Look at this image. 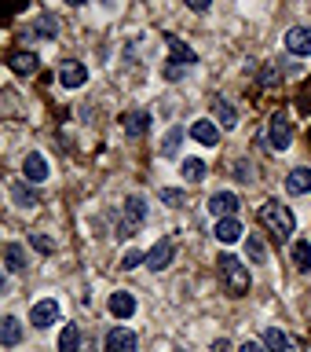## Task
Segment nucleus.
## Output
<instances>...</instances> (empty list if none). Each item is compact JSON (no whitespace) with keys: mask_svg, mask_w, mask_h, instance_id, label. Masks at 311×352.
Listing matches in <instances>:
<instances>
[{"mask_svg":"<svg viewBox=\"0 0 311 352\" xmlns=\"http://www.w3.org/2000/svg\"><path fill=\"white\" fill-rule=\"evenodd\" d=\"M257 220H260V228L268 231V235H271L275 242H290V239H293V231H297V217H293V209H290V206H282L279 198H268V202L260 206Z\"/></svg>","mask_w":311,"mask_h":352,"instance_id":"nucleus-1","label":"nucleus"},{"mask_svg":"<svg viewBox=\"0 0 311 352\" xmlns=\"http://www.w3.org/2000/svg\"><path fill=\"white\" fill-rule=\"evenodd\" d=\"M216 268H220V279H224V290L231 297H246L249 294V286H253V275L249 268L242 264L235 253H220V261H216Z\"/></svg>","mask_w":311,"mask_h":352,"instance_id":"nucleus-2","label":"nucleus"},{"mask_svg":"<svg viewBox=\"0 0 311 352\" xmlns=\"http://www.w3.org/2000/svg\"><path fill=\"white\" fill-rule=\"evenodd\" d=\"M143 224H147V198H143V195H128V198H125V206H121L117 239H132Z\"/></svg>","mask_w":311,"mask_h":352,"instance_id":"nucleus-3","label":"nucleus"},{"mask_svg":"<svg viewBox=\"0 0 311 352\" xmlns=\"http://www.w3.org/2000/svg\"><path fill=\"white\" fill-rule=\"evenodd\" d=\"M290 143H293V125H290V114H275L271 118V125H268V147L271 151H290Z\"/></svg>","mask_w":311,"mask_h":352,"instance_id":"nucleus-4","label":"nucleus"},{"mask_svg":"<svg viewBox=\"0 0 311 352\" xmlns=\"http://www.w3.org/2000/svg\"><path fill=\"white\" fill-rule=\"evenodd\" d=\"M172 257H176V242H172V239H158V242L147 250V268H150V272H165V268L172 264Z\"/></svg>","mask_w":311,"mask_h":352,"instance_id":"nucleus-5","label":"nucleus"},{"mask_svg":"<svg viewBox=\"0 0 311 352\" xmlns=\"http://www.w3.org/2000/svg\"><path fill=\"white\" fill-rule=\"evenodd\" d=\"M30 323L37 330H48L51 323H59V301L55 297H44V301H37L30 308Z\"/></svg>","mask_w":311,"mask_h":352,"instance_id":"nucleus-6","label":"nucleus"},{"mask_svg":"<svg viewBox=\"0 0 311 352\" xmlns=\"http://www.w3.org/2000/svg\"><path fill=\"white\" fill-rule=\"evenodd\" d=\"M286 52H290L293 59H308L311 55V26H293L286 33Z\"/></svg>","mask_w":311,"mask_h":352,"instance_id":"nucleus-7","label":"nucleus"},{"mask_svg":"<svg viewBox=\"0 0 311 352\" xmlns=\"http://www.w3.org/2000/svg\"><path fill=\"white\" fill-rule=\"evenodd\" d=\"M209 213H213L216 220L220 217H238V209H242V202H238V195L235 191H216L213 198H209Z\"/></svg>","mask_w":311,"mask_h":352,"instance_id":"nucleus-8","label":"nucleus"},{"mask_svg":"<svg viewBox=\"0 0 311 352\" xmlns=\"http://www.w3.org/2000/svg\"><path fill=\"white\" fill-rule=\"evenodd\" d=\"M106 352H139V338L128 327H114L106 334Z\"/></svg>","mask_w":311,"mask_h":352,"instance_id":"nucleus-9","label":"nucleus"},{"mask_svg":"<svg viewBox=\"0 0 311 352\" xmlns=\"http://www.w3.org/2000/svg\"><path fill=\"white\" fill-rule=\"evenodd\" d=\"M213 235H216V242L231 246V242L246 239V228H242V220H238V217H220V220H216V228H213Z\"/></svg>","mask_w":311,"mask_h":352,"instance_id":"nucleus-10","label":"nucleus"},{"mask_svg":"<svg viewBox=\"0 0 311 352\" xmlns=\"http://www.w3.org/2000/svg\"><path fill=\"white\" fill-rule=\"evenodd\" d=\"M88 81V66L84 63H77V59H66L59 66V85L62 88H81Z\"/></svg>","mask_w":311,"mask_h":352,"instance_id":"nucleus-11","label":"nucleus"},{"mask_svg":"<svg viewBox=\"0 0 311 352\" xmlns=\"http://www.w3.org/2000/svg\"><path fill=\"white\" fill-rule=\"evenodd\" d=\"M191 136H194V143H202V147H216L220 143V125L213 118H198L191 125Z\"/></svg>","mask_w":311,"mask_h":352,"instance_id":"nucleus-12","label":"nucleus"},{"mask_svg":"<svg viewBox=\"0 0 311 352\" xmlns=\"http://www.w3.org/2000/svg\"><path fill=\"white\" fill-rule=\"evenodd\" d=\"M22 176H26V184H44L48 180V162H44V154L30 151L26 162H22Z\"/></svg>","mask_w":311,"mask_h":352,"instance_id":"nucleus-13","label":"nucleus"},{"mask_svg":"<svg viewBox=\"0 0 311 352\" xmlns=\"http://www.w3.org/2000/svg\"><path fill=\"white\" fill-rule=\"evenodd\" d=\"M106 308H110V316H114V319H132V316H136V297H132L128 290H117V294H110Z\"/></svg>","mask_w":311,"mask_h":352,"instance_id":"nucleus-14","label":"nucleus"},{"mask_svg":"<svg viewBox=\"0 0 311 352\" xmlns=\"http://www.w3.org/2000/svg\"><path fill=\"white\" fill-rule=\"evenodd\" d=\"M213 118H216L220 129H235V125H238V110L231 107L227 99H220V96L213 99Z\"/></svg>","mask_w":311,"mask_h":352,"instance_id":"nucleus-15","label":"nucleus"},{"mask_svg":"<svg viewBox=\"0 0 311 352\" xmlns=\"http://www.w3.org/2000/svg\"><path fill=\"white\" fill-rule=\"evenodd\" d=\"M286 191H290V195H311V169L286 173Z\"/></svg>","mask_w":311,"mask_h":352,"instance_id":"nucleus-16","label":"nucleus"},{"mask_svg":"<svg viewBox=\"0 0 311 352\" xmlns=\"http://www.w3.org/2000/svg\"><path fill=\"white\" fill-rule=\"evenodd\" d=\"M125 132L132 140L143 136V132H150V114H147V110H128V114H125Z\"/></svg>","mask_w":311,"mask_h":352,"instance_id":"nucleus-17","label":"nucleus"},{"mask_svg":"<svg viewBox=\"0 0 311 352\" xmlns=\"http://www.w3.org/2000/svg\"><path fill=\"white\" fill-rule=\"evenodd\" d=\"M22 341V323L15 316H4V323H0V345L4 349H15Z\"/></svg>","mask_w":311,"mask_h":352,"instance_id":"nucleus-18","label":"nucleus"},{"mask_svg":"<svg viewBox=\"0 0 311 352\" xmlns=\"http://www.w3.org/2000/svg\"><path fill=\"white\" fill-rule=\"evenodd\" d=\"M8 66H11L15 74H33V70L41 66V59H37V52H15V55L8 59Z\"/></svg>","mask_w":311,"mask_h":352,"instance_id":"nucleus-19","label":"nucleus"},{"mask_svg":"<svg viewBox=\"0 0 311 352\" xmlns=\"http://www.w3.org/2000/svg\"><path fill=\"white\" fill-rule=\"evenodd\" d=\"M205 173H209V169H205L202 158H183V165H180V176H183L187 184H202Z\"/></svg>","mask_w":311,"mask_h":352,"instance_id":"nucleus-20","label":"nucleus"},{"mask_svg":"<svg viewBox=\"0 0 311 352\" xmlns=\"http://www.w3.org/2000/svg\"><path fill=\"white\" fill-rule=\"evenodd\" d=\"M169 55H172L180 66H194V63H198V55H194L191 44H183V41H176V37H169Z\"/></svg>","mask_w":311,"mask_h":352,"instance_id":"nucleus-21","label":"nucleus"},{"mask_svg":"<svg viewBox=\"0 0 311 352\" xmlns=\"http://www.w3.org/2000/svg\"><path fill=\"white\" fill-rule=\"evenodd\" d=\"M290 257L297 264V272H311V242L308 239H297L293 250H290Z\"/></svg>","mask_w":311,"mask_h":352,"instance_id":"nucleus-22","label":"nucleus"},{"mask_svg":"<svg viewBox=\"0 0 311 352\" xmlns=\"http://www.w3.org/2000/svg\"><path fill=\"white\" fill-rule=\"evenodd\" d=\"M246 250H249V261L253 264H268V257H271L268 242H264L260 235H246Z\"/></svg>","mask_w":311,"mask_h":352,"instance_id":"nucleus-23","label":"nucleus"},{"mask_svg":"<svg viewBox=\"0 0 311 352\" xmlns=\"http://www.w3.org/2000/svg\"><path fill=\"white\" fill-rule=\"evenodd\" d=\"M81 349V330H77V323H66L59 330V352H77Z\"/></svg>","mask_w":311,"mask_h":352,"instance_id":"nucleus-24","label":"nucleus"},{"mask_svg":"<svg viewBox=\"0 0 311 352\" xmlns=\"http://www.w3.org/2000/svg\"><path fill=\"white\" fill-rule=\"evenodd\" d=\"M4 261H8V272L15 275V272L26 268V250H22L19 242H8V246H4Z\"/></svg>","mask_w":311,"mask_h":352,"instance_id":"nucleus-25","label":"nucleus"},{"mask_svg":"<svg viewBox=\"0 0 311 352\" xmlns=\"http://www.w3.org/2000/svg\"><path fill=\"white\" fill-rule=\"evenodd\" d=\"M180 143H183V129H180V125H172L169 132H165V140H161V158H176Z\"/></svg>","mask_w":311,"mask_h":352,"instance_id":"nucleus-26","label":"nucleus"},{"mask_svg":"<svg viewBox=\"0 0 311 352\" xmlns=\"http://www.w3.org/2000/svg\"><path fill=\"white\" fill-rule=\"evenodd\" d=\"M264 345H268V352H290V338L279 327H268L264 330Z\"/></svg>","mask_w":311,"mask_h":352,"instance_id":"nucleus-27","label":"nucleus"},{"mask_svg":"<svg viewBox=\"0 0 311 352\" xmlns=\"http://www.w3.org/2000/svg\"><path fill=\"white\" fill-rule=\"evenodd\" d=\"M11 198H15V206H22V209H37L41 206V198L33 195L26 184H11Z\"/></svg>","mask_w":311,"mask_h":352,"instance_id":"nucleus-28","label":"nucleus"},{"mask_svg":"<svg viewBox=\"0 0 311 352\" xmlns=\"http://www.w3.org/2000/svg\"><path fill=\"white\" fill-rule=\"evenodd\" d=\"M30 246L37 250V253H55V239H48L44 231H33V235H30Z\"/></svg>","mask_w":311,"mask_h":352,"instance_id":"nucleus-29","label":"nucleus"},{"mask_svg":"<svg viewBox=\"0 0 311 352\" xmlns=\"http://www.w3.org/2000/svg\"><path fill=\"white\" fill-rule=\"evenodd\" d=\"M139 264H147V253H143V250H128L125 257H121V268H125V272H136Z\"/></svg>","mask_w":311,"mask_h":352,"instance_id":"nucleus-30","label":"nucleus"},{"mask_svg":"<svg viewBox=\"0 0 311 352\" xmlns=\"http://www.w3.org/2000/svg\"><path fill=\"white\" fill-rule=\"evenodd\" d=\"M161 202H165V206H183L187 195L180 191V187H165V191H161Z\"/></svg>","mask_w":311,"mask_h":352,"instance_id":"nucleus-31","label":"nucleus"},{"mask_svg":"<svg viewBox=\"0 0 311 352\" xmlns=\"http://www.w3.org/2000/svg\"><path fill=\"white\" fill-rule=\"evenodd\" d=\"M183 4L191 11H209V8H213V0H183Z\"/></svg>","mask_w":311,"mask_h":352,"instance_id":"nucleus-32","label":"nucleus"},{"mask_svg":"<svg viewBox=\"0 0 311 352\" xmlns=\"http://www.w3.org/2000/svg\"><path fill=\"white\" fill-rule=\"evenodd\" d=\"M238 352H268V345H260V341H246V345H238Z\"/></svg>","mask_w":311,"mask_h":352,"instance_id":"nucleus-33","label":"nucleus"},{"mask_svg":"<svg viewBox=\"0 0 311 352\" xmlns=\"http://www.w3.org/2000/svg\"><path fill=\"white\" fill-rule=\"evenodd\" d=\"M41 37H55V22L51 19H41Z\"/></svg>","mask_w":311,"mask_h":352,"instance_id":"nucleus-34","label":"nucleus"},{"mask_svg":"<svg viewBox=\"0 0 311 352\" xmlns=\"http://www.w3.org/2000/svg\"><path fill=\"white\" fill-rule=\"evenodd\" d=\"M238 180H242V184H249V180H253V176H249V165H246V162H238Z\"/></svg>","mask_w":311,"mask_h":352,"instance_id":"nucleus-35","label":"nucleus"},{"mask_svg":"<svg viewBox=\"0 0 311 352\" xmlns=\"http://www.w3.org/2000/svg\"><path fill=\"white\" fill-rule=\"evenodd\" d=\"M66 4H70V8H81V4H88V0H66Z\"/></svg>","mask_w":311,"mask_h":352,"instance_id":"nucleus-36","label":"nucleus"},{"mask_svg":"<svg viewBox=\"0 0 311 352\" xmlns=\"http://www.w3.org/2000/svg\"><path fill=\"white\" fill-rule=\"evenodd\" d=\"M176 352H187V349H176Z\"/></svg>","mask_w":311,"mask_h":352,"instance_id":"nucleus-37","label":"nucleus"}]
</instances>
